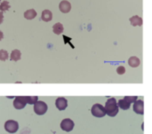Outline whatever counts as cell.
I'll list each match as a JSON object with an SVG mask.
<instances>
[{"mask_svg": "<svg viewBox=\"0 0 152 134\" xmlns=\"http://www.w3.org/2000/svg\"><path fill=\"white\" fill-rule=\"evenodd\" d=\"M105 111H106V114L109 116V117H114L118 115V111H119V109H118V103H117V100L115 98H110L107 100L106 104H105Z\"/></svg>", "mask_w": 152, "mask_h": 134, "instance_id": "obj_1", "label": "cell"}, {"mask_svg": "<svg viewBox=\"0 0 152 134\" xmlns=\"http://www.w3.org/2000/svg\"><path fill=\"white\" fill-rule=\"evenodd\" d=\"M48 107L46 105L45 102L41 101V100H37L35 104H34V111L37 115L38 116H43L47 112Z\"/></svg>", "mask_w": 152, "mask_h": 134, "instance_id": "obj_2", "label": "cell"}, {"mask_svg": "<svg viewBox=\"0 0 152 134\" xmlns=\"http://www.w3.org/2000/svg\"><path fill=\"white\" fill-rule=\"evenodd\" d=\"M91 112H92V115L95 117H98V118H101V117H105L106 115V111H105V109L102 105L101 104H94L93 107H92V109H91Z\"/></svg>", "mask_w": 152, "mask_h": 134, "instance_id": "obj_3", "label": "cell"}, {"mask_svg": "<svg viewBox=\"0 0 152 134\" xmlns=\"http://www.w3.org/2000/svg\"><path fill=\"white\" fill-rule=\"evenodd\" d=\"M18 129L19 124L14 120H8L4 123V130L9 133H15Z\"/></svg>", "mask_w": 152, "mask_h": 134, "instance_id": "obj_4", "label": "cell"}, {"mask_svg": "<svg viewBox=\"0 0 152 134\" xmlns=\"http://www.w3.org/2000/svg\"><path fill=\"white\" fill-rule=\"evenodd\" d=\"M26 105H27L26 96H17L14 98L13 107L16 109H22L26 107Z\"/></svg>", "mask_w": 152, "mask_h": 134, "instance_id": "obj_5", "label": "cell"}, {"mask_svg": "<svg viewBox=\"0 0 152 134\" xmlns=\"http://www.w3.org/2000/svg\"><path fill=\"white\" fill-rule=\"evenodd\" d=\"M74 126H75L74 122L71 119H69V118L63 119L61 121V130L64 131V132H67V133L71 132L73 130Z\"/></svg>", "mask_w": 152, "mask_h": 134, "instance_id": "obj_6", "label": "cell"}, {"mask_svg": "<svg viewBox=\"0 0 152 134\" xmlns=\"http://www.w3.org/2000/svg\"><path fill=\"white\" fill-rule=\"evenodd\" d=\"M134 111L138 114V115H143L144 114V102L142 100H137L134 103V107H133Z\"/></svg>", "mask_w": 152, "mask_h": 134, "instance_id": "obj_7", "label": "cell"}, {"mask_svg": "<svg viewBox=\"0 0 152 134\" xmlns=\"http://www.w3.org/2000/svg\"><path fill=\"white\" fill-rule=\"evenodd\" d=\"M55 106L59 110H64L68 107V100L63 97L58 98L55 101Z\"/></svg>", "mask_w": 152, "mask_h": 134, "instance_id": "obj_8", "label": "cell"}, {"mask_svg": "<svg viewBox=\"0 0 152 134\" xmlns=\"http://www.w3.org/2000/svg\"><path fill=\"white\" fill-rule=\"evenodd\" d=\"M59 9L61 12L63 13H68L69 12L70 9H71V4L69 1L67 0H62L60 4H59Z\"/></svg>", "mask_w": 152, "mask_h": 134, "instance_id": "obj_9", "label": "cell"}, {"mask_svg": "<svg viewBox=\"0 0 152 134\" xmlns=\"http://www.w3.org/2000/svg\"><path fill=\"white\" fill-rule=\"evenodd\" d=\"M41 19H42V20H44V21H45V22L50 21V20L53 19V13H52V12H51L50 10H47V9L44 10V11L42 12Z\"/></svg>", "mask_w": 152, "mask_h": 134, "instance_id": "obj_10", "label": "cell"}, {"mask_svg": "<svg viewBox=\"0 0 152 134\" xmlns=\"http://www.w3.org/2000/svg\"><path fill=\"white\" fill-rule=\"evenodd\" d=\"M128 64H129V66L132 67V68H137V67L140 66L141 60H140V59H139L138 57H136V56H132V57H130L129 60H128Z\"/></svg>", "mask_w": 152, "mask_h": 134, "instance_id": "obj_11", "label": "cell"}, {"mask_svg": "<svg viewBox=\"0 0 152 134\" xmlns=\"http://www.w3.org/2000/svg\"><path fill=\"white\" fill-rule=\"evenodd\" d=\"M130 22L131 24L135 27V26H142V19L138 16V15H134L133 17L130 18Z\"/></svg>", "mask_w": 152, "mask_h": 134, "instance_id": "obj_12", "label": "cell"}, {"mask_svg": "<svg viewBox=\"0 0 152 134\" xmlns=\"http://www.w3.org/2000/svg\"><path fill=\"white\" fill-rule=\"evenodd\" d=\"M20 56H21V53H20V50L14 49V50L11 52L10 60H13V61H18V60H20Z\"/></svg>", "mask_w": 152, "mask_h": 134, "instance_id": "obj_13", "label": "cell"}, {"mask_svg": "<svg viewBox=\"0 0 152 134\" xmlns=\"http://www.w3.org/2000/svg\"><path fill=\"white\" fill-rule=\"evenodd\" d=\"M118 109H121L123 110H127L130 109L131 104L128 103L125 99H122V100H119L118 101Z\"/></svg>", "mask_w": 152, "mask_h": 134, "instance_id": "obj_14", "label": "cell"}, {"mask_svg": "<svg viewBox=\"0 0 152 134\" xmlns=\"http://www.w3.org/2000/svg\"><path fill=\"white\" fill-rule=\"evenodd\" d=\"M24 17H25L27 20H33L35 17H37V12H36L34 9L27 10V11L24 12Z\"/></svg>", "mask_w": 152, "mask_h": 134, "instance_id": "obj_15", "label": "cell"}, {"mask_svg": "<svg viewBox=\"0 0 152 134\" xmlns=\"http://www.w3.org/2000/svg\"><path fill=\"white\" fill-rule=\"evenodd\" d=\"M53 33L56 34V35H60L63 32V25L61 23V22H57L53 25Z\"/></svg>", "mask_w": 152, "mask_h": 134, "instance_id": "obj_16", "label": "cell"}, {"mask_svg": "<svg viewBox=\"0 0 152 134\" xmlns=\"http://www.w3.org/2000/svg\"><path fill=\"white\" fill-rule=\"evenodd\" d=\"M26 100H27V104L34 105L38 100V98L37 96H26Z\"/></svg>", "mask_w": 152, "mask_h": 134, "instance_id": "obj_17", "label": "cell"}, {"mask_svg": "<svg viewBox=\"0 0 152 134\" xmlns=\"http://www.w3.org/2000/svg\"><path fill=\"white\" fill-rule=\"evenodd\" d=\"M10 9V4L7 1H3L0 4V12H5Z\"/></svg>", "mask_w": 152, "mask_h": 134, "instance_id": "obj_18", "label": "cell"}, {"mask_svg": "<svg viewBox=\"0 0 152 134\" xmlns=\"http://www.w3.org/2000/svg\"><path fill=\"white\" fill-rule=\"evenodd\" d=\"M8 57H9V54H8L7 51L3 50V49L0 50V60L4 61V60H6L8 59Z\"/></svg>", "mask_w": 152, "mask_h": 134, "instance_id": "obj_19", "label": "cell"}, {"mask_svg": "<svg viewBox=\"0 0 152 134\" xmlns=\"http://www.w3.org/2000/svg\"><path fill=\"white\" fill-rule=\"evenodd\" d=\"M128 103H134L137 100H138V98L136 97V96H126L125 98H124Z\"/></svg>", "mask_w": 152, "mask_h": 134, "instance_id": "obj_20", "label": "cell"}, {"mask_svg": "<svg viewBox=\"0 0 152 134\" xmlns=\"http://www.w3.org/2000/svg\"><path fill=\"white\" fill-rule=\"evenodd\" d=\"M117 72L118 75H123L126 73V68L123 67V66H119L118 68H117Z\"/></svg>", "mask_w": 152, "mask_h": 134, "instance_id": "obj_21", "label": "cell"}, {"mask_svg": "<svg viewBox=\"0 0 152 134\" xmlns=\"http://www.w3.org/2000/svg\"><path fill=\"white\" fill-rule=\"evenodd\" d=\"M4 21V14L2 12H0V24H2Z\"/></svg>", "mask_w": 152, "mask_h": 134, "instance_id": "obj_22", "label": "cell"}, {"mask_svg": "<svg viewBox=\"0 0 152 134\" xmlns=\"http://www.w3.org/2000/svg\"><path fill=\"white\" fill-rule=\"evenodd\" d=\"M3 38H4V34H3V32H2V31H0V41H1Z\"/></svg>", "mask_w": 152, "mask_h": 134, "instance_id": "obj_23", "label": "cell"}, {"mask_svg": "<svg viewBox=\"0 0 152 134\" xmlns=\"http://www.w3.org/2000/svg\"><path fill=\"white\" fill-rule=\"evenodd\" d=\"M0 1H1V0H0Z\"/></svg>", "mask_w": 152, "mask_h": 134, "instance_id": "obj_24", "label": "cell"}]
</instances>
